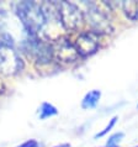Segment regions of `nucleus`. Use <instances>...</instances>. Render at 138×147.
Instances as JSON below:
<instances>
[{"label": "nucleus", "mask_w": 138, "mask_h": 147, "mask_svg": "<svg viewBox=\"0 0 138 147\" xmlns=\"http://www.w3.org/2000/svg\"><path fill=\"white\" fill-rule=\"evenodd\" d=\"M51 45H52V52H53V58L58 59L59 62L63 63L75 62L80 57L75 50L74 43H70L67 38L58 37Z\"/></svg>", "instance_id": "nucleus-6"}, {"label": "nucleus", "mask_w": 138, "mask_h": 147, "mask_svg": "<svg viewBox=\"0 0 138 147\" xmlns=\"http://www.w3.org/2000/svg\"><path fill=\"white\" fill-rule=\"evenodd\" d=\"M56 147H70V145H68V144H64V145H60V146H56Z\"/></svg>", "instance_id": "nucleus-14"}, {"label": "nucleus", "mask_w": 138, "mask_h": 147, "mask_svg": "<svg viewBox=\"0 0 138 147\" xmlns=\"http://www.w3.org/2000/svg\"><path fill=\"white\" fill-rule=\"evenodd\" d=\"M121 7H122L123 13L129 20H132V21H137L138 20V3L137 1H122L121 3Z\"/></svg>", "instance_id": "nucleus-8"}, {"label": "nucleus", "mask_w": 138, "mask_h": 147, "mask_svg": "<svg viewBox=\"0 0 138 147\" xmlns=\"http://www.w3.org/2000/svg\"><path fill=\"white\" fill-rule=\"evenodd\" d=\"M58 114V110L56 109V107H53L52 104L50 103H43L40 108V119L44 120L47 117H51V116H54Z\"/></svg>", "instance_id": "nucleus-9"}, {"label": "nucleus", "mask_w": 138, "mask_h": 147, "mask_svg": "<svg viewBox=\"0 0 138 147\" xmlns=\"http://www.w3.org/2000/svg\"><path fill=\"white\" fill-rule=\"evenodd\" d=\"M100 41L99 35L92 31H83L80 32L74 42V47L79 56L82 57H89L94 55L99 50Z\"/></svg>", "instance_id": "nucleus-5"}, {"label": "nucleus", "mask_w": 138, "mask_h": 147, "mask_svg": "<svg viewBox=\"0 0 138 147\" xmlns=\"http://www.w3.org/2000/svg\"><path fill=\"white\" fill-rule=\"evenodd\" d=\"M4 89H5V87H4V84L1 83V82H0V93H3Z\"/></svg>", "instance_id": "nucleus-13"}, {"label": "nucleus", "mask_w": 138, "mask_h": 147, "mask_svg": "<svg viewBox=\"0 0 138 147\" xmlns=\"http://www.w3.org/2000/svg\"><path fill=\"white\" fill-rule=\"evenodd\" d=\"M58 14L59 24L67 31H75L82 26L84 21V14L75 4L69 1L54 3Z\"/></svg>", "instance_id": "nucleus-3"}, {"label": "nucleus", "mask_w": 138, "mask_h": 147, "mask_svg": "<svg viewBox=\"0 0 138 147\" xmlns=\"http://www.w3.org/2000/svg\"><path fill=\"white\" fill-rule=\"evenodd\" d=\"M135 147H138V146H135Z\"/></svg>", "instance_id": "nucleus-15"}, {"label": "nucleus", "mask_w": 138, "mask_h": 147, "mask_svg": "<svg viewBox=\"0 0 138 147\" xmlns=\"http://www.w3.org/2000/svg\"><path fill=\"white\" fill-rule=\"evenodd\" d=\"M123 138V132H117L109 138L106 147H119V142Z\"/></svg>", "instance_id": "nucleus-10"}, {"label": "nucleus", "mask_w": 138, "mask_h": 147, "mask_svg": "<svg viewBox=\"0 0 138 147\" xmlns=\"http://www.w3.org/2000/svg\"><path fill=\"white\" fill-rule=\"evenodd\" d=\"M100 98H101V92L100 90H91V92H89L86 95L84 96V99L82 101V108L83 109H92V108H95L97 103H99V100H100Z\"/></svg>", "instance_id": "nucleus-7"}, {"label": "nucleus", "mask_w": 138, "mask_h": 147, "mask_svg": "<svg viewBox=\"0 0 138 147\" xmlns=\"http://www.w3.org/2000/svg\"><path fill=\"white\" fill-rule=\"evenodd\" d=\"M16 15L28 35L41 37V34L48 24L42 4L35 1L19 3L16 5Z\"/></svg>", "instance_id": "nucleus-1"}, {"label": "nucleus", "mask_w": 138, "mask_h": 147, "mask_svg": "<svg viewBox=\"0 0 138 147\" xmlns=\"http://www.w3.org/2000/svg\"><path fill=\"white\" fill-rule=\"evenodd\" d=\"M23 68V61L14 45L0 40V73L4 76H15Z\"/></svg>", "instance_id": "nucleus-2"}, {"label": "nucleus", "mask_w": 138, "mask_h": 147, "mask_svg": "<svg viewBox=\"0 0 138 147\" xmlns=\"http://www.w3.org/2000/svg\"><path fill=\"white\" fill-rule=\"evenodd\" d=\"M17 147H41V145H40V142H37L36 140H27Z\"/></svg>", "instance_id": "nucleus-12"}, {"label": "nucleus", "mask_w": 138, "mask_h": 147, "mask_svg": "<svg viewBox=\"0 0 138 147\" xmlns=\"http://www.w3.org/2000/svg\"><path fill=\"white\" fill-rule=\"evenodd\" d=\"M116 121H117V116L112 117V119L110 120V122H109V124H107V126H106V127H105V129H104V130H102V131H101V132H99V134H96V135H95V138L102 137V136H105V135H106L107 132H110V131H111V129L113 127V126H115Z\"/></svg>", "instance_id": "nucleus-11"}, {"label": "nucleus", "mask_w": 138, "mask_h": 147, "mask_svg": "<svg viewBox=\"0 0 138 147\" xmlns=\"http://www.w3.org/2000/svg\"><path fill=\"white\" fill-rule=\"evenodd\" d=\"M84 14V20H88V24L91 27V31L97 35L111 34L113 27L109 19V15L95 3H86V11Z\"/></svg>", "instance_id": "nucleus-4"}, {"label": "nucleus", "mask_w": 138, "mask_h": 147, "mask_svg": "<svg viewBox=\"0 0 138 147\" xmlns=\"http://www.w3.org/2000/svg\"><path fill=\"white\" fill-rule=\"evenodd\" d=\"M137 108H138V105H137Z\"/></svg>", "instance_id": "nucleus-16"}]
</instances>
